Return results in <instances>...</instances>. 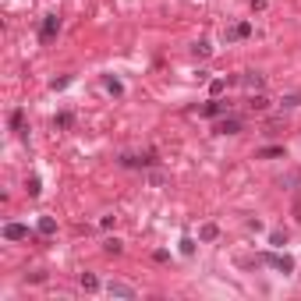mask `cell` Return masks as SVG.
I'll return each instance as SVG.
<instances>
[{
	"instance_id": "1",
	"label": "cell",
	"mask_w": 301,
	"mask_h": 301,
	"mask_svg": "<svg viewBox=\"0 0 301 301\" xmlns=\"http://www.w3.org/2000/svg\"><path fill=\"white\" fill-rule=\"evenodd\" d=\"M57 32H60V14H46L39 25V43H53Z\"/></svg>"
},
{
	"instance_id": "2",
	"label": "cell",
	"mask_w": 301,
	"mask_h": 301,
	"mask_svg": "<svg viewBox=\"0 0 301 301\" xmlns=\"http://www.w3.org/2000/svg\"><path fill=\"white\" fill-rule=\"evenodd\" d=\"M106 294H110V298H124V301H135V298H138V291H135L131 284H124V280H110V284H106Z\"/></svg>"
},
{
	"instance_id": "3",
	"label": "cell",
	"mask_w": 301,
	"mask_h": 301,
	"mask_svg": "<svg viewBox=\"0 0 301 301\" xmlns=\"http://www.w3.org/2000/svg\"><path fill=\"white\" fill-rule=\"evenodd\" d=\"M262 262H266V266H273V270H280L284 277L294 273V259H291V255H273V252H266V255H262Z\"/></svg>"
},
{
	"instance_id": "4",
	"label": "cell",
	"mask_w": 301,
	"mask_h": 301,
	"mask_svg": "<svg viewBox=\"0 0 301 301\" xmlns=\"http://www.w3.org/2000/svg\"><path fill=\"white\" fill-rule=\"evenodd\" d=\"M117 163H121V167H153V163H156V153H142V156H131V153H124Z\"/></svg>"
},
{
	"instance_id": "5",
	"label": "cell",
	"mask_w": 301,
	"mask_h": 301,
	"mask_svg": "<svg viewBox=\"0 0 301 301\" xmlns=\"http://www.w3.org/2000/svg\"><path fill=\"white\" fill-rule=\"evenodd\" d=\"M248 35H252V25L248 21H238V25H231L227 32H223V39L234 43V39H248Z\"/></svg>"
},
{
	"instance_id": "6",
	"label": "cell",
	"mask_w": 301,
	"mask_h": 301,
	"mask_svg": "<svg viewBox=\"0 0 301 301\" xmlns=\"http://www.w3.org/2000/svg\"><path fill=\"white\" fill-rule=\"evenodd\" d=\"M238 82H241L245 89H255V92H262V85H266V78H262L259 71H248V74H241Z\"/></svg>"
},
{
	"instance_id": "7",
	"label": "cell",
	"mask_w": 301,
	"mask_h": 301,
	"mask_svg": "<svg viewBox=\"0 0 301 301\" xmlns=\"http://www.w3.org/2000/svg\"><path fill=\"white\" fill-rule=\"evenodd\" d=\"M241 131V117H223L216 124V135H238Z\"/></svg>"
},
{
	"instance_id": "8",
	"label": "cell",
	"mask_w": 301,
	"mask_h": 301,
	"mask_svg": "<svg viewBox=\"0 0 301 301\" xmlns=\"http://www.w3.org/2000/svg\"><path fill=\"white\" fill-rule=\"evenodd\" d=\"M4 238H7V241H25V238H28V227H21V223H7V227H4Z\"/></svg>"
},
{
	"instance_id": "9",
	"label": "cell",
	"mask_w": 301,
	"mask_h": 301,
	"mask_svg": "<svg viewBox=\"0 0 301 301\" xmlns=\"http://www.w3.org/2000/svg\"><path fill=\"white\" fill-rule=\"evenodd\" d=\"M277 156H287L284 145H266V149H259V153H255V160H277Z\"/></svg>"
},
{
	"instance_id": "10",
	"label": "cell",
	"mask_w": 301,
	"mask_h": 301,
	"mask_svg": "<svg viewBox=\"0 0 301 301\" xmlns=\"http://www.w3.org/2000/svg\"><path fill=\"white\" fill-rule=\"evenodd\" d=\"M248 110H255V114H266V110H270V99L262 96V92H255V96H248Z\"/></svg>"
},
{
	"instance_id": "11",
	"label": "cell",
	"mask_w": 301,
	"mask_h": 301,
	"mask_svg": "<svg viewBox=\"0 0 301 301\" xmlns=\"http://www.w3.org/2000/svg\"><path fill=\"white\" fill-rule=\"evenodd\" d=\"M202 114H206V117H223V114H227V103L213 99V103H206V106H202Z\"/></svg>"
},
{
	"instance_id": "12",
	"label": "cell",
	"mask_w": 301,
	"mask_h": 301,
	"mask_svg": "<svg viewBox=\"0 0 301 301\" xmlns=\"http://www.w3.org/2000/svg\"><path fill=\"white\" fill-rule=\"evenodd\" d=\"M39 234H46V238L57 234V220L53 216H39Z\"/></svg>"
},
{
	"instance_id": "13",
	"label": "cell",
	"mask_w": 301,
	"mask_h": 301,
	"mask_svg": "<svg viewBox=\"0 0 301 301\" xmlns=\"http://www.w3.org/2000/svg\"><path fill=\"white\" fill-rule=\"evenodd\" d=\"M78 284H82L85 291H99V277H96V273H82V277H78Z\"/></svg>"
},
{
	"instance_id": "14",
	"label": "cell",
	"mask_w": 301,
	"mask_h": 301,
	"mask_svg": "<svg viewBox=\"0 0 301 301\" xmlns=\"http://www.w3.org/2000/svg\"><path fill=\"white\" fill-rule=\"evenodd\" d=\"M11 128L14 131H25V110H11Z\"/></svg>"
},
{
	"instance_id": "15",
	"label": "cell",
	"mask_w": 301,
	"mask_h": 301,
	"mask_svg": "<svg viewBox=\"0 0 301 301\" xmlns=\"http://www.w3.org/2000/svg\"><path fill=\"white\" fill-rule=\"evenodd\" d=\"M71 124H74V117H71V114H57V117H53V128H60V131H64V128H71Z\"/></svg>"
},
{
	"instance_id": "16",
	"label": "cell",
	"mask_w": 301,
	"mask_h": 301,
	"mask_svg": "<svg viewBox=\"0 0 301 301\" xmlns=\"http://www.w3.org/2000/svg\"><path fill=\"white\" fill-rule=\"evenodd\" d=\"M103 252H110V255H121V241H117V238H106V241H103Z\"/></svg>"
},
{
	"instance_id": "17",
	"label": "cell",
	"mask_w": 301,
	"mask_h": 301,
	"mask_svg": "<svg viewBox=\"0 0 301 301\" xmlns=\"http://www.w3.org/2000/svg\"><path fill=\"white\" fill-rule=\"evenodd\" d=\"M67 85H71V74H60V78H53V82H50V89H53V92L67 89Z\"/></svg>"
},
{
	"instance_id": "18",
	"label": "cell",
	"mask_w": 301,
	"mask_h": 301,
	"mask_svg": "<svg viewBox=\"0 0 301 301\" xmlns=\"http://www.w3.org/2000/svg\"><path fill=\"white\" fill-rule=\"evenodd\" d=\"M216 234H220V231H216V223H206V227L199 231V238H202V241H213Z\"/></svg>"
},
{
	"instance_id": "19",
	"label": "cell",
	"mask_w": 301,
	"mask_h": 301,
	"mask_svg": "<svg viewBox=\"0 0 301 301\" xmlns=\"http://www.w3.org/2000/svg\"><path fill=\"white\" fill-rule=\"evenodd\" d=\"M192 53H195V57H209V53H213V46H209V43H206V39H199V43H195V50H192Z\"/></svg>"
},
{
	"instance_id": "20",
	"label": "cell",
	"mask_w": 301,
	"mask_h": 301,
	"mask_svg": "<svg viewBox=\"0 0 301 301\" xmlns=\"http://www.w3.org/2000/svg\"><path fill=\"white\" fill-rule=\"evenodd\" d=\"M43 192V184H39V177H28V195L35 199V195H39Z\"/></svg>"
},
{
	"instance_id": "21",
	"label": "cell",
	"mask_w": 301,
	"mask_h": 301,
	"mask_svg": "<svg viewBox=\"0 0 301 301\" xmlns=\"http://www.w3.org/2000/svg\"><path fill=\"white\" fill-rule=\"evenodd\" d=\"M294 106H301V96L294 92V96H284V110H294Z\"/></svg>"
},
{
	"instance_id": "22",
	"label": "cell",
	"mask_w": 301,
	"mask_h": 301,
	"mask_svg": "<svg viewBox=\"0 0 301 301\" xmlns=\"http://www.w3.org/2000/svg\"><path fill=\"white\" fill-rule=\"evenodd\" d=\"M106 89H110V92H114V96H121V92H124V85H121L117 78H106Z\"/></svg>"
},
{
	"instance_id": "23",
	"label": "cell",
	"mask_w": 301,
	"mask_h": 301,
	"mask_svg": "<svg viewBox=\"0 0 301 301\" xmlns=\"http://www.w3.org/2000/svg\"><path fill=\"white\" fill-rule=\"evenodd\" d=\"M223 89H227V82H223V78H216V82H213V85H209V92H213V96H220V92H223Z\"/></svg>"
},
{
	"instance_id": "24",
	"label": "cell",
	"mask_w": 301,
	"mask_h": 301,
	"mask_svg": "<svg viewBox=\"0 0 301 301\" xmlns=\"http://www.w3.org/2000/svg\"><path fill=\"white\" fill-rule=\"evenodd\" d=\"M284 241H287V234H280V231L270 234V245H284Z\"/></svg>"
},
{
	"instance_id": "25",
	"label": "cell",
	"mask_w": 301,
	"mask_h": 301,
	"mask_svg": "<svg viewBox=\"0 0 301 301\" xmlns=\"http://www.w3.org/2000/svg\"><path fill=\"white\" fill-rule=\"evenodd\" d=\"M181 252H184V255H192V252H195V241H188V238H184V241H181Z\"/></svg>"
},
{
	"instance_id": "26",
	"label": "cell",
	"mask_w": 301,
	"mask_h": 301,
	"mask_svg": "<svg viewBox=\"0 0 301 301\" xmlns=\"http://www.w3.org/2000/svg\"><path fill=\"white\" fill-rule=\"evenodd\" d=\"M294 216H298V223H301V199L294 202Z\"/></svg>"
}]
</instances>
